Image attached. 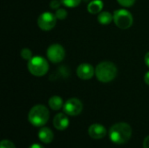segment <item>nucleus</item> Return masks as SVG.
<instances>
[{
    "label": "nucleus",
    "mask_w": 149,
    "mask_h": 148,
    "mask_svg": "<svg viewBox=\"0 0 149 148\" xmlns=\"http://www.w3.org/2000/svg\"><path fill=\"white\" fill-rule=\"evenodd\" d=\"M131 136L132 128L128 124L125 122L116 123L109 130L110 140L117 145L127 143L130 140Z\"/></svg>",
    "instance_id": "nucleus-1"
},
{
    "label": "nucleus",
    "mask_w": 149,
    "mask_h": 148,
    "mask_svg": "<svg viewBox=\"0 0 149 148\" xmlns=\"http://www.w3.org/2000/svg\"><path fill=\"white\" fill-rule=\"evenodd\" d=\"M117 67L110 61L100 62L95 67V76L97 79L102 83H109L113 81L117 76Z\"/></svg>",
    "instance_id": "nucleus-2"
},
{
    "label": "nucleus",
    "mask_w": 149,
    "mask_h": 148,
    "mask_svg": "<svg viewBox=\"0 0 149 148\" xmlns=\"http://www.w3.org/2000/svg\"><path fill=\"white\" fill-rule=\"evenodd\" d=\"M50 113L44 105H36L29 112L28 120L34 126H43L49 120Z\"/></svg>",
    "instance_id": "nucleus-3"
},
{
    "label": "nucleus",
    "mask_w": 149,
    "mask_h": 148,
    "mask_svg": "<svg viewBox=\"0 0 149 148\" xmlns=\"http://www.w3.org/2000/svg\"><path fill=\"white\" fill-rule=\"evenodd\" d=\"M28 71L36 77H42L49 71V64L47 60L41 56L32 57L27 64Z\"/></svg>",
    "instance_id": "nucleus-4"
},
{
    "label": "nucleus",
    "mask_w": 149,
    "mask_h": 148,
    "mask_svg": "<svg viewBox=\"0 0 149 148\" xmlns=\"http://www.w3.org/2000/svg\"><path fill=\"white\" fill-rule=\"evenodd\" d=\"M113 22L117 27L122 30L130 28L134 23V17L130 11L125 9H120L113 12Z\"/></svg>",
    "instance_id": "nucleus-5"
},
{
    "label": "nucleus",
    "mask_w": 149,
    "mask_h": 148,
    "mask_svg": "<svg viewBox=\"0 0 149 148\" xmlns=\"http://www.w3.org/2000/svg\"><path fill=\"white\" fill-rule=\"evenodd\" d=\"M47 58L53 64H58L62 62L65 56L64 47L59 44H51L46 51Z\"/></svg>",
    "instance_id": "nucleus-6"
},
{
    "label": "nucleus",
    "mask_w": 149,
    "mask_h": 148,
    "mask_svg": "<svg viewBox=\"0 0 149 148\" xmlns=\"http://www.w3.org/2000/svg\"><path fill=\"white\" fill-rule=\"evenodd\" d=\"M57 24V17L55 14L45 11L39 15L38 18V25L42 31H51L52 30Z\"/></svg>",
    "instance_id": "nucleus-7"
},
{
    "label": "nucleus",
    "mask_w": 149,
    "mask_h": 148,
    "mask_svg": "<svg viewBox=\"0 0 149 148\" xmlns=\"http://www.w3.org/2000/svg\"><path fill=\"white\" fill-rule=\"evenodd\" d=\"M64 113L70 116H77L80 114L83 110V104L82 102L76 98L69 99L63 106Z\"/></svg>",
    "instance_id": "nucleus-8"
},
{
    "label": "nucleus",
    "mask_w": 149,
    "mask_h": 148,
    "mask_svg": "<svg viewBox=\"0 0 149 148\" xmlns=\"http://www.w3.org/2000/svg\"><path fill=\"white\" fill-rule=\"evenodd\" d=\"M76 73L80 79L88 80L91 79L93 75H95V69L88 63H82L78 66Z\"/></svg>",
    "instance_id": "nucleus-9"
},
{
    "label": "nucleus",
    "mask_w": 149,
    "mask_h": 148,
    "mask_svg": "<svg viewBox=\"0 0 149 148\" xmlns=\"http://www.w3.org/2000/svg\"><path fill=\"white\" fill-rule=\"evenodd\" d=\"M88 134L93 139L100 140L106 136L107 130L105 126H103L100 124H93L88 128Z\"/></svg>",
    "instance_id": "nucleus-10"
},
{
    "label": "nucleus",
    "mask_w": 149,
    "mask_h": 148,
    "mask_svg": "<svg viewBox=\"0 0 149 148\" xmlns=\"http://www.w3.org/2000/svg\"><path fill=\"white\" fill-rule=\"evenodd\" d=\"M53 126L58 131L65 130L69 126V119L65 115V113H60L55 115L53 119Z\"/></svg>",
    "instance_id": "nucleus-11"
},
{
    "label": "nucleus",
    "mask_w": 149,
    "mask_h": 148,
    "mask_svg": "<svg viewBox=\"0 0 149 148\" xmlns=\"http://www.w3.org/2000/svg\"><path fill=\"white\" fill-rule=\"evenodd\" d=\"M54 135L52 131L50 128L43 127L38 132V139L45 144H49L53 140Z\"/></svg>",
    "instance_id": "nucleus-12"
},
{
    "label": "nucleus",
    "mask_w": 149,
    "mask_h": 148,
    "mask_svg": "<svg viewBox=\"0 0 149 148\" xmlns=\"http://www.w3.org/2000/svg\"><path fill=\"white\" fill-rule=\"evenodd\" d=\"M103 6H104V3L101 0H92L88 3L87 10L89 13L93 14V15L99 14L100 12H101Z\"/></svg>",
    "instance_id": "nucleus-13"
},
{
    "label": "nucleus",
    "mask_w": 149,
    "mask_h": 148,
    "mask_svg": "<svg viewBox=\"0 0 149 148\" xmlns=\"http://www.w3.org/2000/svg\"><path fill=\"white\" fill-rule=\"evenodd\" d=\"M98 22L100 24L107 25L113 21V14L110 13L109 11H101L98 14Z\"/></svg>",
    "instance_id": "nucleus-14"
},
{
    "label": "nucleus",
    "mask_w": 149,
    "mask_h": 148,
    "mask_svg": "<svg viewBox=\"0 0 149 148\" xmlns=\"http://www.w3.org/2000/svg\"><path fill=\"white\" fill-rule=\"evenodd\" d=\"M48 104H49V106L54 111H58L64 106V102H63L62 98L57 95L51 97L49 99Z\"/></svg>",
    "instance_id": "nucleus-15"
},
{
    "label": "nucleus",
    "mask_w": 149,
    "mask_h": 148,
    "mask_svg": "<svg viewBox=\"0 0 149 148\" xmlns=\"http://www.w3.org/2000/svg\"><path fill=\"white\" fill-rule=\"evenodd\" d=\"M60 1L62 4H64L65 6L69 7V8H74L79 5L82 0H60Z\"/></svg>",
    "instance_id": "nucleus-16"
},
{
    "label": "nucleus",
    "mask_w": 149,
    "mask_h": 148,
    "mask_svg": "<svg viewBox=\"0 0 149 148\" xmlns=\"http://www.w3.org/2000/svg\"><path fill=\"white\" fill-rule=\"evenodd\" d=\"M20 56L24 60H28L29 61L32 58V52H31V51L29 48H24L20 51Z\"/></svg>",
    "instance_id": "nucleus-17"
},
{
    "label": "nucleus",
    "mask_w": 149,
    "mask_h": 148,
    "mask_svg": "<svg viewBox=\"0 0 149 148\" xmlns=\"http://www.w3.org/2000/svg\"><path fill=\"white\" fill-rule=\"evenodd\" d=\"M55 16H56V17L58 19L63 20V19H65L67 17V11L64 8H58V10H56Z\"/></svg>",
    "instance_id": "nucleus-18"
},
{
    "label": "nucleus",
    "mask_w": 149,
    "mask_h": 148,
    "mask_svg": "<svg viewBox=\"0 0 149 148\" xmlns=\"http://www.w3.org/2000/svg\"><path fill=\"white\" fill-rule=\"evenodd\" d=\"M117 2L123 7H131L134 4L135 0H117Z\"/></svg>",
    "instance_id": "nucleus-19"
},
{
    "label": "nucleus",
    "mask_w": 149,
    "mask_h": 148,
    "mask_svg": "<svg viewBox=\"0 0 149 148\" xmlns=\"http://www.w3.org/2000/svg\"><path fill=\"white\" fill-rule=\"evenodd\" d=\"M0 148H16V147H15V145H14L11 141L7 140H2V141H1Z\"/></svg>",
    "instance_id": "nucleus-20"
},
{
    "label": "nucleus",
    "mask_w": 149,
    "mask_h": 148,
    "mask_svg": "<svg viewBox=\"0 0 149 148\" xmlns=\"http://www.w3.org/2000/svg\"><path fill=\"white\" fill-rule=\"evenodd\" d=\"M62 4L60 0H52L50 3V7L52 10H58V8H60V5Z\"/></svg>",
    "instance_id": "nucleus-21"
},
{
    "label": "nucleus",
    "mask_w": 149,
    "mask_h": 148,
    "mask_svg": "<svg viewBox=\"0 0 149 148\" xmlns=\"http://www.w3.org/2000/svg\"><path fill=\"white\" fill-rule=\"evenodd\" d=\"M143 147L144 148H149V136L146 137L143 142Z\"/></svg>",
    "instance_id": "nucleus-22"
},
{
    "label": "nucleus",
    "mask_w": 149,
    "mask_h": 148,
    "mask_svg": "<svg viewBox=\"0 0 149 148\" xmlns=\"http://www.w3.org/2000/svg\"><path fill=\"white\" fill-rule=\"evenodd\" d=\"M144 81H145V83H146L147 85H149V71L148 72H146V74H145V76H144Z\"/></svg>",
    "instance_id": "nucleus-23"
},
{
    "label": "nucleus",
    "mask_w": 149,
    "mask_h": 148,
    "mask_svg": "<svg viewBox=\"0 0 149 148\" xmlns=\"http://www.w3.org/2000/svg\"><path fill=\"white\" fill-rule=\"evenodd\" d=\"M29 148H45L43 146H41L40 144H38V143H35V144H32L31 147Z\"/></svg>",
    "instance_id": "nucleus-24"
},
{
    "label": "nucleus",
    "mask_w": 149,
    "mask_h": 148,
    "mask_svg": "<svg viewBox=\"0 0 149 148\" xmlns=\"http://www.w3.org/2000/svg\"><path fill=\"white\" fill-rule=\"evenodd\" d=\"M144 60H145V64L148 65L149 67V51L145 55V58H144Z\"/></svg>",
    "instance_id": "nucleus-25"
},
{
    "label": "nucleus",
    "mask_w": 149,
    "mask_h": 148,
    "mask_svg": "<svg viewBox=\"0 0 149 148\" xmlns=\"http://www.w3.org/2000/svg\"><path fill=\"white\" fill-rule=\"evenodd\" d=\"M83 1H84V2H89L90 0H83Z\"/></svg>",
    "instance_id": "nucleus-26"
}]
</instances>
